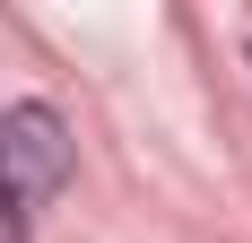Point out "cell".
Masks as SVG:
<instances>
[{
    "label": "cell",
    "mask_w": 252,
    "mask_h": 243,
    "mask_svg": "<svg viewBox=\"0 0 252 243\" xmlns=\"http://www.w3.org/2000/svg\"><path fill=\"white\" fill-rule=\"evenodd\" d=\"M70 165H78V148H70V122L52 104L26 96L0 113V243H26L35 209L70 182Z\"/></svg>",
    "instance_id": "obj_1"
}]
</instances>
